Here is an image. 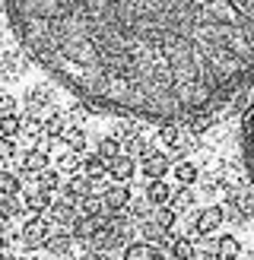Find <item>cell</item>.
Listing matches in <instances>:
<instances>
[{"mask_svg":"<svg viewBox=\"0 0 254 260\" xmlns=\"http://www.w3.org/2000/svg\"><path fill=\"white\" fill-rule=\"evenodd\" d=\"M25 63H29V54L16 45L13 51H7V54H0V70H4V76H19L25 70Z\"/></svg>","mask_w":254,"mask_h":260,"instance_id":"cell-3","label":"cell"},{"mask_svg":"<svg viewBox=\"0 0 254 260\" xmlns=\"http://www.w3.org/2000/svg\"><path fill=\"white\" fill-rule=\"evenodd\" d=\"M19 134H22V118L19 114H4V118H0V137L19 140Z\"/></svg>","mask_w":254,"mask_h":260,"instance_id":"cell-4","label":"cell"},{"mask_svg":"<svg viewBox=\"0 0 254 260\" xmlns=\"http://www.w3.org/2000/svg\"><path fill=\"white\" fill-rule=\"evenodd\" d=\"M0 48H4V38H0Z\"/></svg>","mask_w":254,"mask_h":260,"instance_id":"cell-5","label":"cell"},{"mask_svg":"<svg viewBox=\"0 0 254 260\" xmlns=\"http://www.w3.org/2000/svg\"><path fill=\"white\" fill-rule=\"evenodd\" d=\"M7 13L25 54L114 121L200 130L254 80V0H7Z\"/></svg>","mask_w":254,"mask_h":260,"instance_id":"cell-1","label":"cell"},{"mask_svg":"<svg viewBox=\"0 0 254 260\" xmlns=\"http://www.w3.org/2000/svg\"><path fill=\"white\" fill-rule=\"evenodd\" d=\"M238 159H241V172L245 181L254 193V89L245 111H241V124H238Z\"/></svg>","mask_w":254,"mask_h":260,"instance_id":"cell-2","label":"cell"}]
</instances>
